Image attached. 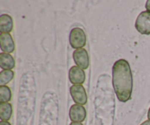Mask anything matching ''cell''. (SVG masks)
I'll return each instance as SVG.
<instances>
[{"mask_svg":"<svg viewBox=\"0 0 150 125\" xmlns=\"http://www.w3.org/2000/svg\"><path fill=\"white\" fill-rule=\"evenodd\" d=\"M70 92L73 101L77 104L84 105L87 102V95L82 85H73L70 87Z\"/></svg>","mask_w":150,"mask_h":125,"instance_id":"cell-4","label":"cell"},{"mask_svg":"<svg viewBox=\"0 0 150 125\" xmlns=\"http://www.w3.org/2000/svg\"><path fill=\"white\" fill-rule=\"evenodd\" d=\"M14 72L12 70H3L0 72V85H6L14 78Z\"/></svg>","mask_w":150,"mask_h":125,"instance_id":"cell-13","label":"cell"},{"mask_svg":"<svg viewBox=\"0 0 150 125\" xmlns=\"http://www.w3.org/2000/svg\"><path fill=\"white\" fill-rule=\"evenodd\" d=\"M13 29V21L8 14H3L0 16V32L1 33H10Z\"/></svg>","mask_w":150,"mask_h":125,"instance_id":"cell-9","label":"cell"},{"mask_svg":"<svg viewBox=\"0 0 150 125\" xmlns=\"http://www.w3.org/2000/svg\"><path fill=\"white\" fill-rule=\"evenodd\" d=\"M16 62L10 54L1 52L0 54V67L3 70H11L15 67Z\"/></svg>","mask_w":150,"mask_h":125,"instance_id":"cell-10","label":"cell"},{"mask_svg":"<svg viewBox=\"0 0 150 125\" xmlns=\"http://www.w3.org/2000/svg\"><path fill=\"white\" fill-rule=\"evenodd\" d=\"M70 125H83L82 123H80V122H72Z\"/></svg>","mask_w":150,"mask_h":125,"instance_id":"cell-17","label":"cell"},{"mask_svg":"<svg viewBox=\"0 0 150 125\" xmlns=\"http://www.w3.org/2000/svg\"><path fill=\"white\" fill-rule=\"evenodd\" d=\"M0 46L4 53L10 54L14 51L15 43L10 33H1L0 35Z\"/></svg>","mask_w":150,"mask_h":125,"instance_id":"cell-8","label":"cell"},{"mask_svg":"<svg viewBox=\"0 0 150 125\" xmlns=\"http://www.w3.org/2000/svg\"><path fill=\"white\" fill-rule=\"evenodd\" d=\"M145 7H146V9L147 10V11L149 12V13H150V0H148V1H146V5H145Z\"/></svg>","mask_w":150,"mask_h":125,"instance_id":"cell-14","label":"cell"},{"mask_svg":"<svg viewBox=\"0 0 150 125\" xmlns=\"http://www.w3.org/2000/svg\"><path fill=\"white\" fill-rule=\"evenodd\" d=\"M12 99V92L7 85L0 86V103H7Z\"/></svg>","mask_w":150,"mask_h":125,"instance_id":"cell-12","label":"cell"},{"mask_svg":"<svg viewBox=\"0 0 150 125\" xmlns=\"http://www.w3.org/2000/svg\"><path fill=\"white\" fill-rule=\"evenodd\" d=\"M140 125H150V121L149 120L145 121H144L143 123L141 124Z\"/></svg>","mask_w":150,"mask_h":125,"instance_id":"cell-16","label":"cell"},{"mask_svg":"<svg viewBox=\"0 0 150 125\" xmlns=\"http://www.w3.org/2000/svg\"><path fill=\"white\" fill-rule=\"evenodd\" d=\"M69 79L73 85H81L86 79L84 71L79 66H72L69 71Z\"/></svg>","mask_w":150,"mask_h":125,"instance_id":"cell-7","label":"cell"},{"mask_svg":"<svg viewBox=\"0 0 150 125\" xmlns=\"http://www.w3.org/2000/svg\"><path fill=\"white\" fill-rule=\"evenodd\" d=\"M0 125H11V124L9 123L8 121H1V122H0Z\"/></svg>","mask_w":150,"mask_h":125,"instance_id":"cell-15","label":"cell"},{"mask_svg":"<svg viewBox=\"0 0 150 125\" xmlns=\"http://www.w3.org/2000/svg\"><path fill=\"white\" fill-rule=\"evenodd\" d=\"M69 116L70 120L73 122H83L86 116V109L83 105L80 104H73L70 107L69 111Z\"/></svg>","mask_w":150,"mask_h":125,"instance_id":"cell-6","label":"cell"},{"mask_svg":"<svg viewBox=\"0 0 150 125\" xmlns=\"http://www.w3.org/2000/svg\"><path fill=\"white\" fill-rule=\"evenodd\" d=\"M112 82L117 98L126 102L131 98L133 91V75L128 62L120 59L114 63L112 68Z\"/></svg>","mask_w":150,"mask_h":125,"instance_id":"cell-1","label":"cell"},{"mask_svg":"<svg viewBox=\"0 0 150 125\" xmlns=\"http://www.w3.org/2000/svg\"><path fill=\"white\" fill-rule=\"evenodd\" d=\"M73 60L78 66L81 69H87L89 66V54L85 49H76L73 54Z\"/></svg>","mask_w":150,"mask_h":125,"instance_id":"cell-5","label":"cell"},{"mask_svg":"<svg viewBox=\"0 0 150 125\" xmlns=\"http://www.w3.org/2000/svg\"><path fill=\"white\" fill-rule=\"evenodd\" d=\"M136 29L142 35H150V13L143 11L138 16L135 24Z\"/></svg>","mask_w":150,"mask_h":125,"instance_id":"cell-3","label":"cell"},{"mask_svg":"<svg viewBox=\"0 0 150 125\" xmlns=\"http://www.w3.org/2000/svg\"><path fill=\"white\" fill-rule=\"evenodd\" d=\"M13 114V106L10 103L0 104V119L4 121H8Z\"/></svg>","mask_w":150,"mask_h":125,"instance_id":"cell-11","label":"cell"},{"mask_svg":"<svg viewBox=\"0 0 150 125\" xmlns=\"http://www.w3.org/2000/svg\"><path fill=\"white\" fill-rule=\"evenodd\" d=\"M147 117H148V119L150 121V107L149 109V110H148V113H147Z\"/></svg>","mask_w":150,"mask_h":125,"instance_id":"cell-18","label":"cell"},{"mask_svg":"<svg viewBox=\"0 0 150 125\" xmlns=\"http://www.w3.org/2000/svg\"><path fill=\"white\" fill-rule=\"evenodd\" d=\"M69 41L72 48L82 49L86 43V36L84 31L79 27H75L70 31Z\"/></svg>","mask_w":150,"mask_h":125,"instance_id":"cell-2","label":"cell"}]
</instances>
